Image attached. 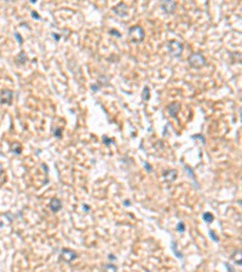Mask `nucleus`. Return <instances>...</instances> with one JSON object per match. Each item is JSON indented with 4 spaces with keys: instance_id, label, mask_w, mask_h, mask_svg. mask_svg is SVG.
Returning a JSON list of instances; mask_svg holds the SVG:
<instances>
[{
    "instance_id": "27",
    "label": "nucleus",
    "mask_w": 242,
    "mask_h": 272,
    "mask_svg": "<svg viewBox=\"0 0 242 272\" xmlns=\"http://www.w3.org/2000/svg\"><path fill=\"white\" fill-rule=\"evenodd\" d=\"M145 168H147V171H148V172H150V171H152V167H149V165H148L147 162H145Z\"/></svg>"
},
{
    "instance_id": "2",
    "label": "nucleus",
    "mask_w": 242,
    "mask_h": 272,
    "mask_svg": "<svg viewBox=\"0 0 242 272\" xmlns=\"http://www.w3.org/2000/svg\"><path fill=\"white\" fill-rule=\"evenodd\" d=\"M188 62L190 64L192 68H201V67H205L207 62H206V58L204 57V55L201 52H192L189 58H188Z\"/></svg>"
},
{
    "instance_id": "28",
    "label": "nucleus",
    "mask_w": 242,
    "mask_h": 272,
    "mask_svg": "<svg viewBox=\"0 0 242 272\" xmlns=\"http://www.w3.org/2000/svg\"><path fill=\"white\" fill-rule=\"evenodd\" d=\"M53 37H55V39H56V41L59 40V35H58V34H53Z\"/></svg>"
},
{
    "instance_id": "6",
    "label": "nucleus",
    "mask_w": 242,
    "mask_h": 272,
    "mask_svg": "<svg viewBox=\"0 0 242 272\" xmlns=\"http://www.w3.org/2000/svg\"><path fill=\"white\" fill-rule=\"evenodd\" d=\"M13 98V92L10 90H4L1 91V94H0V103L1 104H11Z\"/></svg>"
},
{
    "instance_id": "25",
    "label": "nucleus",
    "mask_w": 242,
    "mask_h": 272,
    "mask_svg": "<svg viewBox=\"0 0 242 272\" xmlns=\"http://www.w3.org/2000/svg\"><path fill=\"white\" fill-rule=\"evenodd\" d=\"M32 17H33V18H37V20H40V16H39V13L35 12V11H32Z\"/></svg>"
},
{
    "instance_id": "5",
    "label": "nucleus",
    "mask_w": 242,
    "mask_h": 272,
    "mask_svg": "<svg viewBox=\"0 0 242 272\" xmlns=\"http://www.w3.org/2000/svg\"><path fill=\"white\" fill-rule=\"evenodd\" d=\"M113 11H114L115 15L119 16V17H125V16H127V13H128V7L126 4L119 2L114 9H113Z\"/></svg>"
},
{
    "instance_id": "9",
    "label": "nucleus",
    "mask_w": 242,
    "mask_h": 272,
    "mask_svg": "<svg viewBox=\"0 0 242 272\" xmlns=\"http://www.w3.org/2000/svg\"><path fill=\"white\" fill-rule=\"evenodd\" d=\"M168 112H169V115L172 116V117H177V112H179V109H180V104H179L178 102H172L168 107Z\"/></svg>"
},
{
    "instance_id": "20",
    "label": "nucleus",
    "mask_w": 242,
    "mask_h": 272,
    "mask_svg": "<svg viewBox=\"0 0 242 272\" xmlns=\"http://www.w3.org/2000/svg\"><path fill=\"white\" fill-rule=\"evenodd\" d=\"M209 236H211V238H212V239H213L214 242H218V241H219V239H218V237L216 236V234H214V232H213L212 230L209 231Z\"/></svg>"
},
{
    "instance_id": "12",
    "label": "nucleus",
    "mask_w": 242,
    "mask_h": 272,
    "mask_svg": "<svg viewBox=\"0 0 242 272\" xmlns=\"http://www.w3.org/2000/svg\"><path fill=\"white\" fill-rule=\"evenodd\" d=\"M103 272H117V267L114 264H105L103 266Z\"/></svg>"
},
{
    "instance_id": "24",
    "label": "nucleus",
    "mask_w": 242,
    "mask_h": 272,
    "mask_svg": "<svg viewBox=\"0 0 242 272\" xmlns=\"http://www.w3.org/2000/svg\"><path fill=\"white\" fill-rule=\"evenodd\" d=\"M192 138H194V139H199V138H200V139L202 140V143H205V138H204V136H201V134H196V136H192Z\"/></svg>"
},
{
    "instance_id": "13",
    "label": "nucleus",
    "mask_w": 242,
    "mask_h": 272,
    "mask_svg": "<svg viewBox=\"0 0 242 272\" xmlns=\"http://www.w3.org/2000/svg\"><path fill=\"white\" fill-rule=\"evenodd\" d=\"M231 259L235 260V264H237V265H241V252H240V250H236V252H234V254L231 255Z\"/></svg>"
},
{
    "instance_id": "11",
    "label": "nucleus",
    "mask_w": 242,
    "mask_h": 272,
    "mask_svg": "<svg viewBox=\"0 0 242 272\" xmlns=\"http://www.w3.org/2000/svg\"><path fill=\"white\" fill-rule=\"evenodd\" d=\"M15 62H16V64H18V65H23V64L27 62V55L24 53V51H21V52L17 55Z\"/></svg>"
},
{
    "instance_id": "15",
    "label": "nucleus",
    "mask_w": 242,
    "mask_h": 272,
    "mask_svg": "<svg viewBox=\"0 0 242 272\" xmlns=\"http://www.w3.org/2000/svg\"><path fill=\"white\" fill-rule=\"evenodd\" d=\"M142 98L144 99L145 102L150 98V91H149V87H144L143 88V92H142Z\"/></svg>"
},
{
    "instance_id": "26",
    "label": "nucleus",
    "mask_w": 242,
    "mask_h": 272,
    "mask_svg": "<svg viewBox=\"0 0 242 272\" xmlns=\"http://www.w3.org/2000/svg\"><path fill=\"white\" fill-rule=\"evenodd\" d=\"M103 142H104V144H110V143H112V140L108 139L107 137H103Z\"/></svg>"
},
{
    "instance_id": "19",
    "label": "nucleus",
    "mask_w": 242,
    "mask_h": 272,
    "mask_svg": "<svg viewBox=\"0 0 242 272\" xmlns=\"http://www.w3.org/2000/svg\"><path fill=\"white\" fill-rule=\"evenodd\" d=\"M177 231H179L180 234H183L184 231H185V225H184V223H178V225H177Z\"/></svg>"
},
{
    "instance_id": "16",
    "label": "nucleus",
    "mask_w": 242,
    "mask_h": 272,
    "mask_svg": "<svg viewBox=\"0 0 242 272\" xmlns=\"http://www.w3.org/2000/svg\"><path fill=\"white\" fill-rule=\"evenodd\" d=\"M172 250L174 252V254H176V257H177V258H179V259H183V255L180 254V252L177 249V243H176V242H172Z\"/></svg>"
},
{
    "instance_id": "21",
    "label": "nucleus",
    "mask_w": 242,
    "mask_h": 272,
    "mask_svg": "<svg viewBox=\"0 0 242 272\" xmlns=\"http://www.w3.org/2000/svg\"><path fill=\"white\" fill-rule=\"evenodd\" d=\"M184 168H185V171H187L188 173H190V177H191V178H192V179H195V175H194V173H192V171H191V168H189L188 166H185Z\"/></svg>"
},
{
    "instance_id": "4",
    "label": "nucleus",
    "mask_w": 242,
    "mask_h": 272,
    "mask_svg": "<svg viewBox=\"0 0 242 272\" xmlns=\"http://www.w3.org/2000/svg\"><path fill=\"white\" fill-rule=\"evenodd\" d=\"M77 258V253L74 250L69 249V248H63L61 250V259L63 260L64 262H67V264H70L73 260H75Z\"/></svg>"
},
{
    "instance_id": "29",
    "label": "nucleus",
    "mask_w": 242,
    "mask_h": 272,
    "mask_svg": "<svg viewBox=\"0 0 242 272\" xmlns=\"http://www.w3.org/2000/svg\"><path fill=\"white\" fill-rule=\"evenodd\" d=\"M2 171H4V169H2V166L0 165V175H1V173H2Z\"/></svg>"
},
{
    "instance_id": "14",
    "label": "nucleus",
    "mask_w": 242,
    "mask_h": 272,
    "mask_svg": "<svg viewBox=\"0 0 242 272\" xmlns=\"http://www.w3.org/2000/svg\"><path fill=\"white\" fill-rule=\"evenodd\" d=\"M202 218H204V220L207 224H211L214 220V217H213V214H211V213H204V214H202Z\"/></svg>"
},
{
    "instance_id": "23",
    "label": "nucleus",
    "mask_w": 242,
    "mask_h": 272,
    "mask_svg": "<svg viewBox=\"0 0 242 272\" xmlns=\"http://www.w3.org/2000/svg\"><path fill=\"white\" fill-rule=\"evenodd\" d=\"M110 34H112V35H115V37H121V34H120L119 32H116L115 29H112V30H110Z\"/></svg>"
},
{
    "instance_id": "1",
    "label": "nucleus",
    "mask_w": 242,
    "mask_h": 272,
    "mask_svg": "<svg viewBox=\"0 0 242 272\" xmlns=\"http://www.w3.org/2000/svg\"><path fill=\"white\" fill-rule=\"evenodd\" d=\"M128 35L131 37V41H132V42L138 44V42H142V41L144 40L145 33H144V29H143L140 25L136 24V25H132V27L128 29Z\"/></svg>"
},
{
    "instance_id": "18",
    "label": "nucleus",
    "mask_w": 242,
    "mask_h": 272,
    "mask_svg": "<svg viewBox=\"0 0 242 272\" xmlns=\"http://www.w3.org/2000/svg\"><path fill=\"white\" fill-rule=\"evenodd\" d=\"M53 134H55V137H57V138H61V137H62V128H61V127L55 128V129H53Z\"/></svg>"
},
{
    "instance_id": "22",
    "label": "nucleus",
    "mask_w": 242,
    "mask_h": 272,
    "mask_svg": "<svg viewBox=\"0 0 242 272\" xmlns=\"http://www.w3.org/2000/svg\"><path fill=\"white\" fill-rule=\"evenodd\" d=\"M15 37H17V40H18V44H20V45H21V44L23 42V40H22V37H21V35L18 34V33H15Z\"/></svg>"
},
{
    "instance_id": "3",
    "label": "nucleus",
    "mask_w": 242,
    "mask_h": 272,
    "mask_svg": "<svg viewBox=\"0 0 242 272\" xmlns=\"http://www.w3.org/2000/svg\"><path fill=\"white\" fill-rule=\"evenodd\" d=\"M167 50H168V53L172 57L178 58V57H180V55L183 52V44L180 41H178V40H171L167 44Z\"/></svg>"
},
{
    "instance_id": "10",
    "label": "nucleus",
    "mask_w": 242,
    "mask_h": 272,
    "mask_svg": "<svg viewBox=\"0 0 242 272\" xmlns=\"http://www.w3.org/2000/svg\"><path fill=\"white\" fill-rule=\"evenodd\" d=\"M164 178L167 182H173L177 178V171L176 169H166L164 172Z\"/></svg>"
},
{
    "instance_id": "7",
    "label": "nucleus",
    "mask_w": 242,
    "mask_h": 272,
    "mask_svg": "<svg viewBox=\"0 0 242 272\" xmlns=\"http://www.w3.org/2000/svg\"><path fill=\"white\" fill-rule=\"evenodd\" d=\"M160 7H161L166 13H172L176 10L177 4H176L174 1H171V0H165V1H162V2L160 4Z\"/></svg>"
},
{
    "instance_id": "17",
    "label": "nucleus",
    "mask_w": 242,
    "mask_h": 272,
    "mask_svg": "<svg viewBox=\"0 0 242 272\" xmlns=\"http://www.w3.org/2000/svg\"><path fill=\"white\" fill-rule=\"evenodd\" d=\"M13 148H12V152H15L16 155H20L21 154V151H22V148L18 145V144H13L12 145Z\"/></svg>"
},
{
    "instance_id": "8",
    "label": "nucleus",
    "mask_w": 242,
    "mask_h": 272,
    "mask_svg": "<svg viewBox=\"0 0 242 272\" xmlns=\"http://www.w3.org/2000/svg\"><path fill=\"white\" fill-rule=\"evenodd\" d=\"M50 209H51V212H53V213L59 212V210L62 209V201L57 197L52 198L51 202H50Z\"/></svg>"
}]
</instances>
